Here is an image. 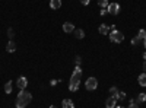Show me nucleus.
<instances>
[{
    "mask_svg": "<svg viewBox=\"0 0 146 108\" xmlns=\"http://www.w3.org/2000/svg\"><path fill=\"white\" fill-rule=\"evenodd\" d=\"M80 76H82V69L79 66H76L75 70H73L72 78H70V82H69V91H72V92L78 91V88L80 85Z\"/></svg>",
    "mask_w": 146,
    "mask_h": 108,
    "instance_id": "obj_1",
    "label": "nucleus"
},
{
    "mask_svg": "<svg viewBox=\"0 0 146 108\" xmlns=\"http://www.w3.org/2000/svg\"><path fill=\"white\" fill-rule=\"evenodd\" d=\"M31 101H32V95L29 92H27L25 89H22L16 98V108H25Z\"/></svg>",
    "mask_w": 146,
    "mask_h": 108,
    "instance_id": "obj_2",
    "label": "nucleus"
},
{
    "mask_svg": "<svg viewBox=\"0 0 146 108\" xmlns=\"http://www.w3.org/2000/svg\"><path fill=\"white\" fill-rule=\"evenodd\" d=\"M85 88L88 91H95L98 88V80H96V78H88L86 82H85Z\"/></svg>",
    "mask_w": 146,
    "mask_h": 108,
    "instance_id": "obj_3",
    "label": "nucleus"
},
{
    "mask_svg": "<svg viewBox=\"0 0 146 108\" xmlns=\"http://www.w3.org/2000/svg\"><path fill=\"white\" fill-rule=\"evenodd\" d=\"M110 40H111L113 42H121L124 40V35H123V32L114 29L113 32H110Z\"/></svg>",
    "mask_w": 146,
    "mask_h": 108,
    "instance_id": "obj_4",
    "label": "nucleus"
},
{
    "mask_svg": "<svg viewBox=\"0 0 146 108\" xmlns=\"http://www.w3.org/2000/svg\"><path fill=\"white\" fill-rule=\"evenodd\" d=\"M107 10H108L110 15H118L120 13V6H118V3H110Z\"/></svg>",
    "mask_w": 146,
    "mask_h": 108,
    "instance_id": "obj_5",
    "label": "nucleus"
},
{
    "mask_svg": "<svg viewBox=\"0 0 146 108\" xmlns=\"http://www.w3.org/2000/svg\"><path fill=\"white\" fill-rule=\"evenodd\" d=\"M16 86L22 91V89H25L27 86H28V80H27V78L25 76H21L18 80H16Z\"/></svg>",
    "mask_w": 146,
    "mask_h": 108,
    "instance_id": "obj_6",
    "label": "nucleus"
},
{
    "mask_svg": "<svg viewBox=\"0 0 146 108\" xmlns=\"http://www.w3.org/2000/svg\"><path fill=\"white\" fill-rule=\"evenodd\" d=\"M63 31L67 32V34H70V32L75 31V27H73V23H70V22H64L63 23Z\"/></svg>",
    "mask_w": 146,
    "mask_h": 108,
    "instance_id": "obj_7",
    "label": "nucleus"
},
{
    "mask_svg": "<svg viewBox=\"0 0 146 108\" xmlns=\"http://www.w3.org/2000/svg\"><path fill=\"white\" fill-rule=\"evenodd\" d=\"M115 102H117V99H115L114 97H110V98L105 101V107H107V108H115Z\"/></svg>",
    "mask_w": 146,
    "mask_h": 108,
    "instance_id": "obj_8",
    "label": "nucleus"
},
{
    "mask_svg": "<svg viewBox=\"0 0 146 108\" xmlns=\"http://www.w3.org/2000/svg\"><path fill=\"white\" fill-rule=\"evenodd\" d=\"M6 50H7L9 53H13V51L16 50V44H15V41H13V40H10V41L7 42V45H6Z\"/></svg>",
    "mask_w": 146,
    "mask_h": 108,
    "instance_id": "obj_9",
    "label": "nucleus"
},
{
    "mask_svg": "<svg viewBox=\"0 0 146 108\" xmlns=\"http://www.w3.org/2000/svg\"><path fill=\"white\" fill-rule=\"evenodd\" d=\"M50 7H51V9L62 7V0H50Z\"/></svg>",
    "mask_w": 146,
    "mask_h": 108,
    "instance_id": "obj_10",
    "label": "nucleus"
},
{
    "mask_svg": "<svg viewBox=\"0 0 146 108\" xmlns=\"http://www.w3.org/2000/svg\"><path fill=\"white\" fill-rule=\"evenodd\" d=\"M137 80H139V85H140V86H146V73L139 75Z\"/></svg>",
    "mask_w": 146,
    "mask_h": 108,
    "instance_id": "obj_11",
    "label": "nucleus"
},
{
    "mask_svg": "<svg viewBox=\"0 0 146 108\" xmlns=\"http://www.w3.org/2000/svg\"><path fill=\"white\" fill-rule=\"evenodd\" d=\"M73 32H75V37L79 38V40H82V38L85 37V31H83V29H75Z\"/></svg>",
    "mask_w": 146,
    "mask_h": 108,
    "instance_id": "obj_12",
    "label": "nucleus"
},
{
    "mask_svg": "<svg viewBox=\"0 0 146 108\" xmlns=\"http://www.w3.org/2000/svg\"><path fill=\"white\" fill-rule=\"evenodd\" d=\"M63 108H75V104H73L72 99H64L63 101Z\"/></svg>",
    "mask_w": 146,
    "mask_h": 108,
    "instance_id": "obj_13",
    "label": "nucleus"
},
{
    "mask_svg": "<svg viewBox=\"0 0 146 108\" xmlns=\"http://www.w3.org/2000/svg\"><path fill=\"white\" fill-rule=\"evenodd\" d=\"M137 38H139L140 41H143V40L146 38V31H145V29H140V31H139V34H137Z\"/></svg>",
    "mask_w": 146,
    "mask_h": 108,
    "instance_id": "obj_14",
    "label": "nucleus"
},
{
    "mask_svg": "<svg viewBox=\"0 0 146 108\" xmlns=\"http://www.w3.org/2000/svg\"><path fill=\"white\" fill-rule=\"evenodd\" d=\"M108 31H110V28H108L107 25H101V27H100V32H101L102 35H107Z\"/></svg>",
    "mask_w": 146,
    "mask_h": 108,
    "instance_id": "obj_15",
    "label": "nucleus"
},
{
    "mask_svg": "<svg viewBox=\"0 0 146 108\" xmlns=\"http://www.w3.org/2000/svg\"><path fill=\"white\" fill-rule=\"evenodd\" d=\"M110 92H111V97H114V98L117 99V95H118L117 88H115V86H111V88H110Z\"/></svg>",
    "mask_w": 146,
    "mask_h": 108,
    "instance_id": "obj_16",
    "label": "nucleus"
},
{
    "mask_svg": "<svg viewBox=\"0 0 146 108\" xmlns=\"http://www.w3.org/2000/svg\"><path fill=\"white\" fill-rule=\"evenodd\" d=\"M5 92H6V93H10V92H12V82H10V80L5 85Z\"/></svg>",
    "mask_w": 146,
    "mask_h": 108,
    "instance_id": "obj_17",
    "label": "nucleus"
},
{
    "mask_svg": "<svg viewBox=\"0 0 146 108\" xmlns=\"http://www.w3.org/2000/svg\"><path fill=\"white\" fill-rule=\"evenodd\" d=\"M98 5H100L102 9H107V7H108V0H98Z\"/></svg>",
    "mask_w": 146,
    "mask_h": 108,
    "instance_id": "obj_18",
    "label": "nucleus"
},
{
    "mask_svg": "<svg viewBox=\"0 0 146 108\" xmlns=\"http://www.w3.org/2000/svg\"><path fill=\"white\" fill-rule=\"evenodd\" d=\"M137 101H140V102H146V93H140V95H139V98H137Z\"/></svg>",
    "mask_w": 146,
    "mask_h": 108,
    "instance_id": "obj_19",
    "label": "nucleus"
},
{
    "mask_svg": "<svg viewBox=\"0 0 146 108\" xmlns=\"http://www.w3.org/2000/svg\"><path fill=\"white\" fill-rule=\"evenodd\" d=\"M124 98H126V93H124V92H118L117 99H120V101H121V99H124Z\"/></svg>",
    "mask_w": 146,
    "mask_h": 108,
    "instance_id": "obj_20",
    "label": "nucleus"
},
{
    "mask_svg": "<svg viewBox=\"0 0 146 108\" xmlns=\"http://www.w3.org/2000/svg\"><path fill=\"white\" fill-rule=\"evenodd\" d=\"M7 35H9V38H13L15 32H13V29H12V28H9V29H7Z\"/></svg>",
    "mask_w": 146,
    "mask_h": 108,
    "instance_id": "obj_21",
    "label": "nucleus"
},
{
    "mask_svg": "<svg viewBox=\"0 0 146 108\" xmlns=\"http://www.w3.org/2000/svg\"><path fill=\"white\" fill-rule=\"evenodd\" d=\"M139 41H140V40H139L137 37H135V38L131 40V44H133V45H136V44H139Z\"/></svg>",
    "mask_w": 146,
    "mask_h": 108,
    "instance_id": "obj_22",
    "label": "nucleus"
},
{
    "mask_svg": "<svg viewBox=\"0 0 146 108\" xmlns=\"http://www.w3.org/2000/svg\"><path fill=\"white\" fill-rule=\"evenodd\" d=\"M129 108H139V105H137L136 102H131V104L129 105Z\"/></svg>",
    "mask_w": 146,
    "mask_h": 108,
    "instance_id": "obj_23",
    "label": "nucleus"
},
{
    "mask_svg": "<svg viewBox=\"0 0 146 108\" xmlns=\"http://www.w3.org/2000/svg\"><path fill=\"white\" fill-rule=\"evenodd\" d=\"M89 2H91V0H80L82 5H89Z\"/></svg>",
    "mask_w": 146,
    "mask_h": 108,
    "instance_id": "obj_24",
    "label": "nucleus"
},
{
    "mask_svg": "<svg viewBox=\"0 0 146 108\" xmlns=\"http://www.w3.org/2000/svg\"><path fill=\"white\" fill-rule=\"evenodd\" d=\"M76 64H78V66H79V64H80V57H79V56H78V57H76Z\"/></svg>",
    "mask_w": 146,
    "mask_h": 108,
    "instance_id": "obj_25",
    "label": "nucleus"
},
{
    "mask_svg": "<svg viewBox=\"0 0 146 108\" xmlns=\"http://www.w3.org/2000/svg\"><path fill=\"white\" fill-rule=\"evenodd\" d=\"M107 12H108L107 9H102V10H101V15H105V13H107Z\"/></svg>",
    "mask_w": 146,
    "mask_h": 108,
    "instance_id": "obj_26",
    "label": "nucleus"
},
{
    "mask_svg": "<svg viewBox=\"0 0 146 108\" xmlns=\"http://www.w3.org/2000/svg\"><path fill=\"white\" fill-rule=\"evenodd\" d=\"M143 70L146 72V60H143Z\"/></svg>",
    "mask_w": 146,
    "mask_h": 108,
    "instance_id": "obj_27",
    "label": "nucleus"
},
{
    "mask_svg": "<svg viewBox=\"0 0 146 108\" xmlns=\"http://www.w3.org/2000/svg\"><path fill=\"white\" fill-rule=\"evenodd\" d=\"M143 45H145V48H146V38L143 40Z\"/></svg>",
    "mask_w": 146,
    "mask_h": 108,
    "instance_id": "obj_28",
    "label": "nucleus"
},
{
    "mask_svg": "<svg viewBox=\"0 0 146 108\" xmlns=\"http://www.w3.org/2000/svg\"><path fill=\"white\" fill-rule=\"evenodd\" d=\"M143 60H146V53H143Z\"/></svg>",
    "mask_w": 146,
    "mask_h": 108,
    "instance_id": "obj_29",
    "label": "nucleus"
},
{
    "mask_svg": "<svg viewBox=\"0 0 146 108\" xmlns=\"http://www.w3.org/2000/svg\"><path fill=\"white\" fill-rule=\"evenodd\" d=\"M50 108H57V107H56V105H51V107H50Z\"/></svg>",
    "mask_w": 146,
    "mask_h": 108,
    "instance_id": "obj_30",
    "label": "nucleus"
},
{
    "mask_svg": "<svg viewBox=\"0 0 146 108\" xmlns=\"http://www.w3.org/2000/svg\"><path fill=\"white\" fill-rule=\"evenodd\" d=\"M115 108H123V107H117V105H115Z\"/></svg>",
    "mask_w": 146,
    "mask_h": 108,
    "instance_id": "obj_31",
    "label": "nucleus"
}]
</instances>
